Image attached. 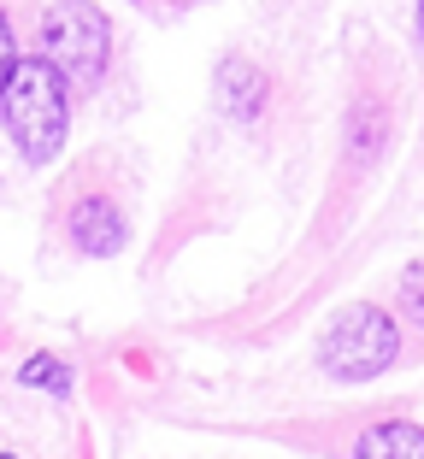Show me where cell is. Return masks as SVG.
I'll return each instance as SVG.
<instances>
[{"label": "cell", "instance_id": "obj_1", "mask_svg": "<svg viewBox=\"0 0 424 459\" xmlns=\"http://www.w3.org/2000/svg\"><path fill=\"white\" fill-rule=\"evenodd\" d=\"M0 107H6V130H13L18 153H24L30 165H48L59 153V142H65V77H59L48 59H18L13 77H6V95H0Z\"/></svg>", "mask_w": 424, "mask_h": 459}, {"label": "cell", "instance_id": "obj_2", "mask_svg": "<svg viewBox=\"0 0 424 459\" xmlns=\"http://www.w3.org/2000/svg\"><path fill=\"white\" fill-rule=\"evenodd\" d=\"M41 59L65 77V89H95L112 59V30L95 0H54L41 18Z\"/></svg>", "mask_w": 424, "mask_h": 459}, {"label": "cell", "instance_id": "obj_3", "mask_svg": "<svg viewBox=\"0 0 424 459\" xmlns=\"http://www.w3.org/2000/svg\"><path fill=\"white\" fill-rule=\"evenodd\" d=\"M401 359V325L384 307H342L318 342V365L342 383H366Z\"/></svg>", "mask_w": 424, "mask_h": 459}, {"label": "cell", "instance_id": "obj_4", "mask_svg": "<svg viewBox=\"0 0 424 459\" xmlns=\"http://www.w3.org/2000/svg\"><path fill=\"white\" fill-rule=\"evenodd\" d=\"M71 242H77L89 259H112L124 242H130V224H124V212L107 201V195H89V201H77V212H71Z\"/></svg>", "mask_w": 424, "mask_h": 459}, {"label": "cell", "instance_id": "obj_5", "mask_svg": "<svg viewBox=\"0 0 424 459\" xmlns=\"http://www.w3.org/2000/svg\"><path fill=\"white\" fill-rule=\"evenodd\" d=\"M354 459H424V424L384 419L354 442Z\"/></svg>", "mask_w": 424, "mask_h": 459}, {"label": "cell", "instance_id": "obj_6", "mask_svg": "<svg viewBox=\"0 0 424 459\" xmlns=\"http://www.w3.org/2000/svg\"><path fill=\"white\" fill-rule=\"evenodd\" d=\"M219 95H224V112L230 118H254L265 107V77L247 59H224L219 65Z\"/></svg>", "mask_w": 424, "mask_h": 459}, {"label": "cell", "instance_id": "obj_7", "mask_svg": "<svg viewBox=\"0 0 424 459\" xmlns=\"http://www.w3.org/2000/svg\"><path fill=\"white\" fill-rule=\"evenodd\" d=\"M18 377H24L30 389L41 383V389H54V394H65V389H71V371H65V365L54 359V353H36V359H30L24 371H18Z\"/></svg>", "mask_w": 424, "mask_h": 459}, {"label": "cell", "instance_id": "obj_8", "mask_svg": "<svg viewBox=\"0 0 424 459\" xmlns=\"http://www.w3.org/2000/svg\"><path fill=\"white\" fill-rule=\"evenodd\" d=\"M401 312H407L412 325H424V265H412L401 277Z\"/></svg>", "mask_w": 424, "mask_h": 459}, {"label": "cell", "instance_id": "obj_9", "mask_svg": "<svg viewBox=\"0 0 424 459\" xmlns=\"http://www.w3.org/2000/svg\"><path fill=\"white\" fill-rule=\"evenodd\" d=\"M18 65V48H13V30H6V18H0V95H6V77H13Z\"/></svg>", "mask_w": 424, "mask_h": 459}, {"label": "cell", "instance_id": "obj_10", "mask_svg": "<svg viewBox=\"0 0 424 459\" xmlns=\"http://www.w3.org/2000/svg\"><path fill=\"white\" fill-rule=\"evenodd\" d=\"M419 41H424V0H419Z\"/></svg>", "mask_w": 424, "mask_h": 459}, {"label": "cell", "instance_id": "obj_11", "mask_svg": "<svg viewBox=\"0 0 424 459\" xmlns=\"http://www.w3.org/2000/svg\"><path fill=\"white\" fill-rule=\"evenodd\" d=\"M0 459H13V454H0Z\"/></svg>", "mask_w": 424, "mask_h": 459}]
</instances>
